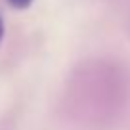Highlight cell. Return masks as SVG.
<instances>
[{"label": "cell", "mask_w": 130, "mask_h": 130, "mask_svg": "<svg viewBox=\"0 0 130 130\" xmlns=\"http://www.w3.org/2000/svg\"><path fill=\"white\" fill-rule=\"evenodd\" d=\"M8 2H10V6H13L17 10H25L32 4V0H8Z\"/></svg>", "instance_id": "1"}, {"label": "cell", "mask_w": 130, "mask_h": 130, "mask_svg": "<svg viewBox=\"0 0 130 130\" xmlns=\"http://www.w3.org/2000/svg\"><path fill=\"white\" fill-rule=\"evenodd\" d=\"M4 31H6V27H4V19H2V15H0V40L4 38Z\"/></svg>", "instance_id": "2"}]
</instances>
